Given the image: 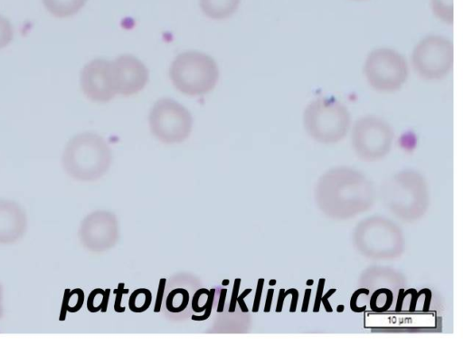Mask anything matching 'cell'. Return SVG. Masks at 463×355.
<instances>
[{
  "instance_id": "obj_38",
  "label": "cell",
  "mask_w": 463,
  "mask_h": 355,
  "mask_svg": "<svg viewBox=\"0 0 463 355\" xmlns=\"http://www.w3.org/2000/svg\"><path fill=\"white\" fill-rule=\"evenodd\" d=\"M343 310H344V306H343V305H339V306L337 307V312H343Z\"/></svg>"
},
{
  "instance_id": "obj_24",
  "label": "cell",
  "mask_w": 463,
  "mask_h": 355,
  "mask_svg": "<svg viewBox=\"0 0 463 355\" xmlns=\"http://www.w3.org/2000/svg\"><path fill=\"white\" fill-rule=\"evenodd\" d=\"M241 278H236L234 280L233 287H232V297H231L230 305H229V312H235L236 303H237V297H238L239 289H240V286H241Z\"/></svg>"
},
{
  "instance_id": "obj_27",
  "label": "cell",
  "mask_w": 463,
  "mask_h": 355,
  "mask_svg": "<svg viewBox=\"0 0 463 355\" xmlns=\"http://www.w3.org/2000/svg\"><path fill=\"white\" fill-rule=\"evenodd\" d=\"M325 282H326V280L324 278H321L319 280V283L317 285V294H316V299H315L314 309H313L314 312H317L319 311Z\"/></svg>"
},
{
  "instance_id": "obj_18",
  "label": "cell",
  "mask_w": 463,
  "mask_h": 355,
  "mask_svg": "<svg viewBox=\"0 0 463 355\" xmlns=\"http://www.w3.org/2000/svg\"><path fill=\"white\" fill-rule=\"evenodd\" d=\"M14 37V30L10 21L0 14V49L5 47Z\"/></svg>"
},
{
  "instance_id": "obj_35",
  "label": "cell",
  "mask_w": 463,
  "mask_h": 355,
  "mask_svg": "<svg viewBox=\"0 0 463 355\" xmlns=\"http://www.w3.org/2000/svg\"><path fill=\"white\" fill-rule=\"evenodd\" d=\"M310 295H311V290L307 289L305 292V296L303 299V304H302V308H301L302 312H307V311Z\"/></svg>"
},
{
  "instance_id": "obj_17",
  "label": "cell",
  "mask_w": 463,
  "mask_h": 355,
  "mask_svg": "<svg viewBox=\"0 0 463 355\" xmlns=\"http://www.w3.org/2000/svg\"><path fill=\"white\" fill-rule=\"evenodd\" d=\"M433 14L448 24L453 23V0H430Z\"/></svg>"
},
{
  "instance_id": "obj_36",
  "label": "cell",
  "mask_w": 463,
  "mask_h": 355,
  "mask_svg": "<svg viewBox=\"0 0 463 355\" xmlns=\"http://www.w3.org/2000/svg\"><path fill=\"white\" fill-rule=\"evenodd\" d=\"M4 315V306H3V287L0 284V319Z\"/></svg>"
},
{
  "instance_id": "obj_26",
  "label": "cell",
  "mask_w": 463,
  "mask_h": 355,
  "mask_svg": "<svg viewBox=\"0 0 463 355\" xmlns=\"http://www.w3.org/2000/svg\"><path fill=\"white\" fill-rule=\"evenodd\" d=\"M363 293L369 294V290L365 289V288H361V289H358L356 292H354L352 295V298L350 301V307H351V310L354 312H361L364 311L362 308H359L357 306L358 296L360 293Z\"/></svg>"
},
{
  "instance_id": "obj_7",
  "label": "cell",
  "mask_w": 463,
  "mask_h": 355,
  "mask_svg": "<svg viewBox=\"0 0 463 355\" xmlns=\"http://www.w3.org/2000/svg\"><path fill=\"white\" fill-rule=\"evenodd\" d=\"M393 131L388 122L380 117L367 115L358 119L352 130V141L359 154L374 158L390 148Z\"/></svg>"
},
{
  "instance_id": "obj_14",
  "label": "cell",
  "mask_w": 463,
  "mask_h": 355,
  "mask_svg": "<svg viewBox=\"0 0 463 355\" xmlns=\"http://www.w3.org/2000/svg\"><path fill=\"white\" fill-rule=\"evenodd\" d=\"M189 302V293L184 288H176L172 290L167 295L165 306L171 312H177V302L180 312H183Z\"/></svg>"
},
{
  "instance_id": "obj_15",
  "label": "cell",
  "mask_w": 463,
  "mask_h": 355,
  "mask_svg": "<svg viewBox=\"0 0 463 355\" xmlns=\"http://www.w3.org/2000/svg\"><path fill=\"white\" fill-rule=\"evenodd\" d=\"M83 302L84 293L81 289L75 288L72 291L66 289L62 302V312H78L82 307Z\"/></svg>"
},
{
  "instance_id": "obj_12",
  "label": "cell",
  "mask_w": 463,
  "mask_h": 355,
  "mask_svg": "<svg viewBox=\"0 0 463 355\" xmlns=\"http://www.w3.org/2000/svg\"><path fill=\"white\" fill-rule=\"evenodd\" d=\"M87 0H43L49 13L58 18H66L76 14Z\"/></svg>"
},
{
  "instance_id": "obj_41",
  "label": "cell",
  "mask_w": 463,
  "mask_h": 355,
  "mask_svg": "<svg viewBox=\"0 0 463 355\" xmlns=\"http://www.w3.org/2000/svg\"><path fill=\"white\" fill-rule=\"evenodd\" d=\"M354 1H363V0H354Z\"/></svg>"
},
{
  "instance_id": "obj_33",
  "label": "cell",
  "mask_w": 463,
  "mask_h": 355,
  "mask_svg": "<svg viewBox=\"0 0 463 355\" xmlns=\"http://www.w3.org/2000/svg\"><path fill=\"white\" fill-rule=\"evenodd\" d=\"M109 294H110V289L108 288L105 290L103 299H102V305H101V312H106L108 309V303L109 300Z\"/></svg>"
},
{
  "instance_id": "obj_4",
  "label": "cell",
  "mask_w": 463,
  "mask_h": 355,
  "mask_svg": "<svg viewBox=\"0 0 463 355\" xmlns=\"http://www.w3.org/2000/svg\"><path fill=\"white\" fill-rule=\"evenodd\" d=\"M364 72L374 90L392 92L406 82L409 68L404 57L390 48L372 51L364 62Z\"/></svg>"
},
{
  "instance_id": "obj_10",
  "label": "cell",
  "mask_w": 463,
  "mask_h": 355,
  "mask_svg": "<svg viewBox=\"0 0 463 355\" xmlns=\"http://www.w3.org/2000/svg\"><path fill=\"white\" fill-rule=\"evenodd\" d=\"M27 228V217L15 201L0 199V245H12L23 238Z\"/></svg>"
},
{
  "instance_id": "obj_34",
  "label": "cell",
  "mask_w": 463,
  "mask_h": 355,
  "mask_svg": "<svg viewBox=\"0 0 463 355\" xmlns=\"http://www.w3.org/2000/svg\"><path fill=\"white\" fill-rule=\"evenodd\" d=\"M291 294H292V300H291V305H290V308H289V312H294L296 311L297 303H298V290L293 288V291H292Z\"/></svg>"
},
{
  "instance_id": "obj_5",
  "label": "cell",
  "mask_w": 463,
  "mask_h": 355,
  "mask_svg": "<svg viewBox=\"0 0 463 355\" xmlns=\"http://www.w3.org/2000/svg\"><path fill=\"white\" fill-rule=\"evenodd\" d=\"M150 130L165 143L180 142L190 135L193 125L189 110L170 98L156 101L149 114Z\"/></svg>"
},
{
  "instance_id": "obj_40",
  "label": "cell",
  "mask_w": 463,
  "mask_h": 355,
  "mask_svg": "<svg viewBox=\"0 0 463 355\" xmlns=\"http://www.w3.org/2000/svg\"><path fill=\"white\" fill-rule=\"evenodd\" d=\"M313 283H314V281H313V280H307V285H312V284H313Z\"/></svg>"
},
{
  "instance_id": "obj_30",
  "label": "cell",
  "mask_w": 463,
  "mask_h": 355,
  "mask_svg": "<svg viewBox=\"0 0 463 355\" xmlns=\"http://www.w3.org/2000/svg\"><path fill=\"white\" fill-rule=\"evenodd\" d=\"M335 292V289H330L326 294L321 297V302L323 303L326 311L331 312L332 307L329 304L328 298Z\"/></svg>"
},
{
  "instance_id": "obj_20",
  "label": "cell",
  "mask_w": 463,
  "mask_h": 355,
  "mask_svg": "<svg viewBox=\"0 0 463 355\" xmlns=\"http://www.w3.org/2000/svg\"><path fill=\"white\" fill-rule=\"evenodd\" d=\"M214 294H215V289L214 288L210 289L209 293L207 294L206 308L203 311L204 312L203 314L201 316L192 315L191 319L193 321H205L206 319L209 318V316L211 315L212 309H213Z\"/></svg>"
},
{
  "instance_id": "obj_37",
  "label": "cell",
  "mask_w": 463,
  "mask_h": 355,
  "mask_svg": "<svg viewBox=\"0 0 463 355\" xmlns=\"http://www.w3.org/2000/svg\"><path fill=\"white\" fill-rule=\"evenodd\" d=\"M229 283H230L229 279H223L222 282V284L223 286H227V285H229Z\"/></svg>"
},
{
  "instance_id": "obj_39",
  "label": "cell",
  "mask_w": 463,
  "mask_h": 355,
  "mask_svg": "<svg viewBox=\"0 0 463 355\" xmlns=\"http://www.w3.org/2000/svg\"><path fill=\"white\" fill-rule=\"evenodd\" d=\"M269 285H275L276 284V280L275 279L269 280Z\"/></svg>"
},
{
  "instance_id": "obj_3",
  "label": "cell",
  "mask_w": 463,
  "mask_h": 355,
  "mask_svg": "<svg viewBox=\"0 0 463 355\" xmlns=\"http://www.w3.org/2000/svg\"><path fill=\"white\" fill-rule=\"evenodd\" d=\"M307 132L315 139L332 143L342 139L350 126L348 110L333 98H317L307 104L303 115Z\"/></svg>"
},
{
  "instance_id": "obj_1",
  "label": "cell",
  "mask_w": 463,
  "mask_h": 355,
  "mask_svg": "<svg viewBox=\"0 0 463 355\" xmlns=\"http://www.w3.org/2000/svg\"><path fill=\"white\" fill-rule=\"evenodd\" d=\"M109 162V149L103 138L92 132H83L71 138L61 157L64 170L71 177L90 180L100 176Z\"/></svg>"
},
{
  "instance_id": "obj_2",
  "label": "cell",
  "mask_w": 463,
  "mask_h": 355,
  "mask_svg": "<svg viewBox=\"0 0 463 355\" xmlns=\"http://www.w3.org/2000/svg\"><path fill=\"white\" fill-rule=\"evenodd\" d=\"M169 75L175 88L182 93L198 96L215 87L219 69L212 56L197 51H187L175 58Z\"/></svg>"
},
{
  "instance_id": "obj_32",
  "label": "cell",
  "mask_w": 463,
  "mask_h": 355,
  "mask_svg": "<svg viewBox=\"0 0 463 355\" xmlns=\"http://www.w3.org/2000/svg\"><path fill=\"white\" fill-rule=\"evenodd\" d=\"M273 293H274V290L273 289H269L268 290L267 298H266V302H265V305H264V310H263L264 312H269L270 311L272 298H273Z\"/></svg>"
},
{
  "instance_id": "obj_19",
  "label": "cell",
  "mask_w": 463,
  "mask_h": 355,
  "mask_svg": "<svg viewBox=\"0 0 463 355\" xmlns=\"http://www.w3.org/2000/svg\"><path fill=\"white\" fill-rule=\"evenodd\" d=\"M105 290L101 288L94 289L88 297L87 300V308L90 312H97L101 310L102 300H99L103 297Z\"/></svg>"
},
{
  "instance_id": "obj_9",
  "label": "cell",
  "mask_w": 463,
  "mask_h": 355,
  "mask_svg": "<svg viewBox=\"0 0 463 355\" xmlns=\"http://www.w3.org/2000/svg\"><path fill=\"white\" fill-rule=\"evenodd\" d=\"M113 84L117 94L131 96L141 91L148 81V70L137 57L122 54L111 61Z\"/></svg>"
},
{
  "instance_id": "obj_21",
  "label": "cell",
  "mask_w": 463,
  "mask_h": 355,
  "mask_svg": "<svg viewBox=\"0 0 463 355\" xmlns=\"http://www.w3.org/2000/svg\"><path fill=\"white\" fill-rule=\"evenodd\" d=\"M124 286V283H119L118 284V288L113 291V293L116 294L114 302V310L116 312H124L126 310L125 306H121V300L122 295L128 293V289H125Z\"/></svg>"
},
{
  "instance_id": "obj_16",
  "label": "cell",
  "mask_w": 463,
  "mask_h": 355,
  "mask_svg": "<svg viewBox=\"0 0 463 355\" xmlns=\"http://www.w3.org/2000/svg\"><path fill=\"white\" fill-rule=\"evenodd\" d=\"M392 302V293L390 290L382 288L373 293L370 300L372 311L382 312L387 311Z\"/></svg>"
},
{
  "instance_id": "obj_29",
  "label": "cell",
  "mask_w": 463,
  "mask_h": 355,
  "mask_svg": "<svg viewBox=\"0 0 463 355\" xmlns=\"http://www.w3.org/2000/svg\"><path fill=\"white\" fill-rule=\"evenodd\" d=\"M290 292H291V289H288L287 291H285L284 289L279 290V298H278L277 306H276L277 312H280L282 311L284 300H285L286 296L290 293Z\"/></svg>"
},
{
  "instance_id": "obj_31",
  "label": "cell",
  "mask_w": 463,
  "mask_h": 355,
  "mask_svg": "<svg viewBox=\"0 0 463 355\" xmlns=\"http://www.w3.org/2000/svg\"><path fill=\"white\" fill-rule=\"evenodd\" d=\"M227 295V289L223 288L220 291V297L217 306V312H222L224 309L225 299Z\"/></svg>"
},
{
  "instance_id": "obj_28",
  "label": "cell",
  "mask_w": 463,
  "mask_h": 355,
  "mask_svg": "<svg viewBox=\"0 0 463 355\" xmlns=\"http://www.w3.org/2000/svg\"><path fill=\"white\" fill-rule=\"evenodd\" d=\"M251 292V289L250 288H247L245 289L240 295H238L237 297V303L239 304L240 308H241V311L242 312H249V309L245 303V301H244V298L250 294Z\"/></svg>"
},
{
  "instance_id": "obj_6",
  "label": "cell",
  "mask_w": 463,
  "mask_h": 355,
  "mask_svg": "<svg viewBox=\"0 0 463 355\" xmlns=\"http://www.w3.org/2000/svg\"><path fill=\"white\" fill-rule=\"evenodd\" d=\"M454 48L450 40L430 35L415 46L411 62L415 72L426 80H440L453 67Z\"/></svg>"
},
{
  "instance_id": "obj_11",
  "label": "cell",
  "mask_w": 463,
  "mask_h": 355,
  "mask_svg": "<svg viewBox=\"0 0 463 355\" xmlns=\"http://www.w3.org/2000/svg\"><path fill=\"white\" fill-rule=\"evenodd\" d=\"M241 0H199L203 13L212 19H225L238 8Z\"/></svg>"
},
{
  "instance_id": "obj_23",
  "label": "cell",
  "mask_w": 463,
  "mask_h": 355,
  "mask_svg": "<svg viewBox=\"0 0 463 355\" xmlns=\"http://www.w3.org/2000/svg\"><path fill=\"white\" fill-rule=\"evenodd\" d=\"M203 293H205L207 295L209 293V290H207L206 288H201V289L197 290L194 294V297L192 299V309L195 312H202L206 308V302L202 307H199V304H198L199 299H200L201 295Z\"/></svg>"
},
{
  "instance_id": "obj_8",
  "label": "cell",
  "mask_w": 463,
  "mask_h": 355,
  "mask_svg": "<svg viewBox=\"0 0 463 355\" xmlns=\"http://www.w3.org/2000/svg\"><path fill=\"white\" fill-rule=\"evenodd\" d=\"M80 87L87 98L107 102L115 97L111 61L97 58L89 62L80 72Z\"/></svg>"
},
{
  "instance_id": "obj_25",
  "label": "cell",
  "mask_w": 463,
  "mask_h": 355,
  "mask_svg": "<svg viewBox=\"0 0 463 355\" xmlns=\"http://www.w3.org/2000/svg\"><path fill=\"white\" fill-rule=\"evenodd\" d=\"M263 285H264V279L260 278L257 283L256 293H255V297H254V301H253V306H252L253 312H257L259 311Z\"/></svg>"
},
{
  "instance_id": "obj_22",
  "label": "cell",
  "mask_w": 463,
  "mask_h": 355,
  "mask_svg": "<svg viewBox=\"0 0 463 355\" xmlns=\"http://www.w3.org/2000/svg\"><path fill=\"white\" fill-rule=\"evenodd\" d=\"M165 283H166L165 278H161L159 280L157 293H156L155 306H154V312H159L161 310Z\"/></svg>"
},
{
  "instance_id": "obj_13",
  "label": "cell",
  "mask_w": 463,
  "mask_h": 355,
  "mask_svg": "<svg viewBox=\"0 0 463 355\" xmlns=\"http://www.w3.org/2000/svg\"><path fill=\"white\" fill-rule=\"evenodd\" d=\"M152 294L148 289L138 288L135 290L128 300L129 310L133 312H143L150 306Z\"/></svg>"
}]
</instances>
